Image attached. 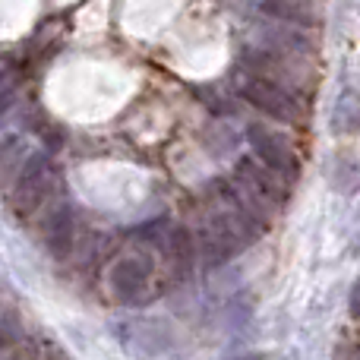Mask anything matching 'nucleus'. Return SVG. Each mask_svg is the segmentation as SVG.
<instances>
[{
	"instance_id": "3",
	"label": "nucleus",
	"mask_w": 360,
	"mask_h": 360,
	"mask_svg": "<svg viewBox=\"0 0 360 360\" xmlns=\"http://www.w3.org/2000/svg\"><path fill=\"white\" fill-rule=\"evenodd\" d=\"M243 136H247L256 162H259L266 171H272L278 180H297L300 177V158L285 136L269 130L266 124H247Z\"/></svg>"
},
{
	"instance_id": "8",
	"label": "nucleus",
	"mask_w": 360,
	"mask_h": 360,
	"mask_svg": "<svg viewBox=\"0 0 360 360\" xmlns=\"http://www.w3.org/2000/svg\"><path fill=\"white\" fill-rule=\"evenodd\" d=\"M10 105H13V89L6 86L4 92H0V117H4V114L10 111Z\"/></svg>"
},
{
	"instance_id": "10",
	"label": "nucleus",
	"mask_w": 360,
	"mask_h": 360,
	"mask_svg": "<svg viewBox=\"0 0 360 360\" xmlns=\"http://www.w3.org/2000/svg\"><path fill=\"white\" fill-rule=\"evenodd\" d=\"M4 89H6V79H4V73H0V92H4Z\"/></svg>"
},
{
	"instance_id": "6",
	"label": "nucleus",
	"mask_w": 360,
	"mask_h": 360,
	"mask_svg": "<svg viewBox=\"0 0 360 360\" xmlns=\"http://www.w3.org/2000/svg\"><path fill=\"white\" fill-rule=\"evenodd\" d=\"M32 152L35 149H32L29 139H25L19 130L4 133V136H0V184L10 186L13 177L19 174V168L25 165V158H29Z\"/></svg>"
},
{
	"instance_id": "9",
	"label": "nucleus",
	"mask_w": 360,
	"mask_h": 360,
	"mask_svg": "<svg viewBox=\"0 0 360 360\" xmlns=\"http://www.w3.org/2000/svg\"><path fill=\"white\" fill-rule=\"evenodd\" d=\"M351 313H354V316H360V278H357L354 291H351Z\"/></svg>"
},
{
	"instance_id": "5",
	"label": "nucleus",
	"mask_w": 360,
	"mask_h": 360,
	"mask_svg": "<svg viewBox=\"0 0 360 360\" xmlns=\"http://www.w3.org/2000/svg\"><path fill=\"white\" fill-rule=\"evenodd\" d=\"M259 10L266 13L269 22H281V25H291V29H313L319 22L316 13L310 10L307 4H297V0H262Z\"/></svg>"
},
{
	"instance_id": "7",
	"label": "nucleus",
	"mask_w": 360,
	"mask_h": 360,
	"mask_svg": "<svg viewBox=\"0 0 360 360\" xmlns=\"http://www.w3.org/2000/svg\"><path fill=\"white\" fill-rule=\"evenodd\" d=\"M332 130L335 133H360V92L357 89H345L335 101V111H332Z\"/></svg>"
},
{
	"instance_id": "4",
	"label": "nucleus",
	"mask_w": 360,
	"mask_h": 360,
	"mask_svg": "<svg viewBox=\"0 0 360 360\" xmlns=\"http://www.w3.org/2000/svg\"><path fill=\"white\" fill-rule=\"evenodd\" d=\"M152 278V262L146 256L127 253L111 266V291L124 300H136Z\"/></svg>"
},
{
	"instance_id": "11",
	"label": "nucleus",
	"mask_w": 360,
	"mask_h": 360,
	"mask_svg": "<svg viewBox=\"0 0 360 360\" xmlns=\"http://www.w3.org/2000/svg\"><path fill=\"white\" fill-rule=\"evenodd\" d=\"M297 4H310V0H297Z\"/></svg>"
},
{
	"instance_id": "2",
	"label": "nucleus",
	"mask_w": 360,
	"mask_h": 360,
	"mask_svg": "<svg viewBox=\"0 0 360 360\" xmlns=\"http://www.w3.org/2000/svg\"><path fill=\"white\" fill-rule=\"evenodd\" d=\"M54 190H57V168L51 165V155L48 152H32L10 184V205L19 215H35L41 205L51 202Z\"/></svg>"
},
{
	"instance_id": "1",
	"label": "nucleus",
	"mask_w": 360,
	"mask_h": 360,
	"mask_svg": "<svg viewBox=\"0 0 360 360\" xmlns=\"http://www.w3.org/2000/svg\"><path fill=\"white\" fill-rule=\"evenodd\" d=\"M234 92H237V98H243L253 111H259L262 117L278 120V124H285V127H297V124H304V117H307V105L300 95L288 92V89L275 86V82L240 73V70H234Z\"/></svg>"
}]
</instances>
